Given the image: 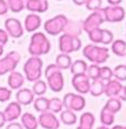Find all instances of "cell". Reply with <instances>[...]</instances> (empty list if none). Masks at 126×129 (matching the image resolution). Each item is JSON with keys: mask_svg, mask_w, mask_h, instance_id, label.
Returning <instances> with one entry per match:
<instances>
[{"mask_svg": "<svg viewBox=\"0 0 126 129\" xmlns=\"http://www.w3.org/2000/svg\"><path fill=\"white\" fill-rule=\"evenodd\" d=\"M25 80L26 78L22 74H20L19 71L13 70L8 76V86L11 90H18L23 86Z\"/></svg>", "mask_w": 126, "mask_h": 129, "instance_id": "ac0fdd59", "label": "cell"}, {"mask_svg": "<svg viewBox=\"0 0 126 129\" xmlns=\"http://www.w3.org/2000/svg\"><path fill=\"white\" fill-rule=\"evenodd\" d=\"M6 129H23L22 125L20 122H17V121H11L7 125Z\"/></svg>", "mask_w": 126, "mask_h": 129, "instance_id": "7bdbcfd3", "label": "cell"}, {"mask_svg": "<svg viewBox=\"0 0 126 129\" xmlns=\"http://www.w3.org/2000/svg\"><path fill=\"white\" fill-rule=\"evenodd\" d=\"M120 100H126V86L125 87H123V90H122V93H120V96L118 97Z\"/></svg>", "mask_w": 126, "mask_h": 129, "instance_id": "bcb514c9", "label": "cell"}, {"mask_svg": "<svg viewBox=\"0 0 126 129\" xmlns=\"http://www.w3.org/2000/svg\"><path fill=\"white\" fill-rule=\"evenodd\" d=\"M88 39L93 42V44H101V38H102V29L101 28H96L93 30L88 31Z\"/></svg>", "mask_w": 126, "mask_h": 129, "instance_id": "8d00e7d4", "label": "cell"}, {"mask_svg": "<svg viewBox=\"0 0 126 129\" xmlns=\"http://www.w3.org/2000/svg\"><path fill=\"white\" fill-rule=\"evenodd\" d=\"M72 64V59L70 57V55L68 53H62L57 56L55 58V66L58 67L61 70H66V69H70Z\"/></svg>", "mask_w": 126, "mask_h": 129, "instance_id": "603a6c76", "label": "cell"}, {"mask_svg": "<svg viewBox=\"0 0 126 129\" xmlns=\"http://www.w3.org/2000/svg\"><path fill=\"white\" fill-rule=\"evenodd\" d=\"M5 30L8 32L9 37L18 39L20 37H22L25 29L21 25L20 20H18L17 18H8L5 21Z\"/></svg>", "mask_w": 126, "mask_h": 129, "instance_id": "4fadbf2b", "label": "cell"}, {"mask_svg": "<svg viewBox=\"0 0 126 129\" xmlns=\"http://www.w3.org/2000/svg\"><path fill=\"white\" fill-rule=\"evenodd\" d=\"M87 0H73V4L76 6H83V5L86 4Z\"/></svg>", "mask_w": 126, "mask_h": 129, "instance_id": "7dc6e473", "label": "cell"}, {"mask_svg": "<svg viewBox=\"0 0 126 129\" xmlns=\"http://www.w3.org/2000/svg\"><path fill=\"white\" fill-rule=\"evenodd\" d=\"M82 47V41L79 37H73L62 34L59 38V49L62 53H70L79 51Z\"/></svg>", "mask_w": 126, "mask_h": 129, "instance_id": "5b68a950", "label": "cell"}, {"mask_svg": "<svg viewBox=\"0 0 126 129\" xmlns=\"http://www.w3.org/2000/svg\"><path fill=\"white\" fill-rule=\"evenodd\" d=\"M100 120L103 126L109 127V126H112L115 121V115L103 107V109L101 110V114H100Z\"/></svg>", "mask_w": 126, "mask_h": 129, "instance_id": "f546056e", "label": "cell"}, {"mask_svg": "<svg viewBox=\"0 0 126 129\" xmlns=\"http://www.w3.org/2000/svg\"><path fill=\"white\" fill-rule=\"evenodd\" d=\"M25 8L32 13L45 12L49 8L48 0H25Z\"/></svg>", "mask_w": 126, "mask_h": 129, "instance_id": "9a60e30c", "label": "cell"}, {"mask_svg": "<svg viewBox=\"0 0 126 129\" xmlns=\"http://www.w3.org/2000/svg\"><path fill=\"white\" fill-rule=\"evenodd\" d=\"M33 107L36 109V111L40 112V114L49 111V99L43 96H40L33 100Z\"/></svg>", "mask_w": 126, "mask_h": 129, "instance_id": "f1b7e54d", "label": "cell"}, {"mask_svg": "<svg viewBox=\"0 0 126 129\" xmlns=\"http://www.w3.org/2000/svg\"><path fill=\"white\" fill-rule=\"evenodd\" d=\"M104 108L107 109L108 111L113 112L115 115L122 109V101H120V99L118 97H112V98H109L108 100L106 101Z\"/></svg>", "mask_w": 126, "mask_h": 129, "instance_id": "83f0119b", "label": "cell"}, {"mask_svg": "<svg viewBox=\"0 0 126 129\" xmlns=\"http://www.w3.org/2000/svg\"><path fill=\"white\" fill-rule=\"evenodd\" d=\"M47 88H48V85H47V82L43 81V80H41V79H39V80H37V81H34V84H33V87H32V91H33V93H34V96H43L45 92H47Z\"/></svg>", "mask_w": 126, "mask_h": 129, "instance_id": "4dcf8cb0", "label": "cell"}, {"mask_svg": "<svg viewBox=\"0 0 126 129\" xmlns=\"http://www.w3.org/2000/svg\"><path fill=\"white\" fill-rule=\"evenodd\" d=\"M44 76L47 78V85L53 92H60L64 88V77L62 70L59 69L55 63L48 64L44 70Z\"/></svg>", "mask_w": 126, "mask_h": 129, "instance_id": "7a4b0ae2", "label": "cell"}, {"mask_svg": "<svg viewBox=\"0 0 126 129\" xmlns=\"http://www.w3.org/2000/svg\"><path fill=\"white\" fill-rule=\"evenodd\" d=\"M60 120L64 125L66 126H72L76 122V115L74 114V111L69 109H64L60 112Z\"/></svg>", "mask_w": 126, "mask_h": 129, "instance_id": "4316f807", "label": "cell"}, {"mask_svg": "<svg viewBox=\"0 0 126 129\" xmlns=\"http://www.w3.org/2000/svg\"><path fill=\"white\" fill-rule=\"evenodd\" d=\"M95 123V117L92 112H83L80 117V127L85 129H92Z\"/></svg>", "mask_w": 126, "mask_h": 129, "instance_id": "cb8c5ba5", "label": "cell"}, {"mask_svg": "<svg viewBox=\"0 0 126 129\" xmlns=\"http://www.w3.org/2000/svg\"><path fill=\"white\" fill-rule=\"evenodd\" d=\"M101 11L107 22H119L125 18V10L120 6H107L101 8Z\"/></svg>", "mask_w": 126, "mask_h": 129, "instance_id": "9c48e42d", "label": "cell"}, {"mask_svg": "<svg viewBox=\"0 0 126 129\" xmlns=\"http://www.w3.org/2000/svg\"><path fill=\"white\" fill-rule=\"evenodd\" d=\"M39 126L44 129H59L60 127V120L57 118L55 114L51 111H45L40 114L38 117Z\"/></svg>", "mask_w": 126, "mask_h": 129, "instance_id": "7c38bea8", "label": "cell"}, {"mask_svg": "<svg viewBox=\"0 0 126 129\" xmlns=\"http://www.w3.org/2000/svg\"><path fill=\"white\" fill-rule=\"evenodd\" d=\"M104 17L103 13H102L101 9L96 10V11H93L90 16H87V18L83 21V31L88 32L93 29L100 28V26L104 22Z\"/></svg>", "mask_w": 126, "mask_h": 129, "instance_id": "30bf717a", "label": "cell"}, {"mask_svg": "<svg viewBox=\"0 0 126 129\" xmlns=\"http://www.w3.org/2000/svg\"><path fill=\"white\" fill-rule=\"evenodd\" d=\"M21 105L18 104L17 101H12L10 103L5 109V116H6L7 121L11 122V121H16L18 118H20L21 116Z\"/></svg>", "mask_w": 126, "mask_h": 129, "instance_id": "2e32d148", "label": "cell"}, {"mask_svg": "<svg viewBox=\"0 0 126 129\" xmlns=\"http://www.w3.org/2000/svg\"><path fill=\"white\" fill-rule=\"evenodd\" d=\"M9 11V7L6 0H0V16H5Z\"/></svg>", "mask_w": 126, "mask_h": 129, "instance_id": "b9f144b4", "label": "cell"}, {"mask_svg": "<svg viewBox=\"0 0 126 129\" xmlns=\"http://www.w3.org/2000/svg\"><path fill=\"white\" fill-rule=\"evenodd\" d=\"M12 95V91L10 88L7 87H0V103H6L10 100Z\"/></svg>", "mask_w": 126, "mask_h": 129, "instance_id": "f35d334b", "label": "cell"}, {"mask_svg": "<svg viewBox=\"0 0 126 129\" xmlns=\"http://www.w3.org/2000/svg\"><path fill=\"white\" fill-rule=\"evenodd\" d=\"M86 75H87V77L90 78L91 80L100 79V66L96 64V63H93V64L87 66Z\"/></svg>", "mask_w": 126, "mask_h": 129, "instance_id": "e575fe53", "label": "cell"}, {"mask_svg": "<svg viewBox=\"0 0 126 129\" xmlns=\"http://www.w3.org/2000/svg\"><path fill=\"white\" fill-rule=\"evenodd\" d=\"M20 53L18 51L8 52L4 58L0 59V76H4L6 74H10L17 68L18 63L20 62Z\"/></svg>", "mask_w": 126, "mask_h": 129, "instance_id": "52a82bcc", "label": "cell"}, {"mask_svg": "<svg viewBox=\"0 0 126 129\" xmlns=\"http://www.w3.org/2000/svg\"><path fill=\"white\" fill-rule=\"evenodd\" d=\"M90 85H91V79L87 77L86 74L74 75L72 77V86L80 95L87 93L90 91Z\"/></svg>", "mask_w": 126, "mask_h": 129, "instance_id": "8fae6325", "label": "cell"}, {"mask_svg": "<svg viewBox=\"0 0 126 129\" xmlns=\"http://www.w3.org/2000/svg\"><path fill=\"white\" fill-rule=\"evenodd\" d=\"M86 69H87V63L86 61L82 60V59H77V60L73 61L70 67L72 75H81V74H86Z\"/></svg>", "mask_w": 126, "mask_h": 129, "instance_id": "484cf974", "label": "cell"}, {"mask_svg": "<svg viewBox=\"0 0 126 129\" xmlns=\"http://www.w3.org/2000/svg\"><path fill=\"white\" fill-rule=\"evenodd\" d=\"M63 101L60 98H51L49 99V111L53 114H58L63 110Z\"/></svg>", "mask_w": 126, "mask_h": 129, "instance_id": "1f68e13d", "label": "cell"}, {"mask_svg": "<svg viewBox=\"0 0 126 129\" xmlns=\"http://www.w3.org/2000/svg\"><path fill=\"white\" fill-rule=\"evenodd\" d=\"M104 87H105V81L101 79H94L91 80V85H90V91L93 97H100L104 93Z\"/></svg>", "mask_w": 126, "mask_h": 129, "instance_id": "7402d4cb", "label": "cell"}, {"mask_svg": "<svg viewBox=\"0 0 126 129\" xmlns=\"http://www.w3.org/2000/svg\"><path fill=\"white\" fill-rule=\"evenodd\" d=\"M83 56L92 63L102 64L109 58V50L107 47H100L96 44L86 45L83 48Z\"/></svg>", "mask_w": 126, "mask_h": 129, "instance_id": "3957f363", "label": "cell"}, {"mask_svg": "<svg viewBox=\"0 0 126 129\" xmlns=\"http://www.w3.org/2000/svg\"><path fill=\"white\" fill-rule=\"evenodd\" d=\"M59 1H61V0H59Z\"/></svg>", "mask_w": 126, "mask_h": 129, "instance_id": "f5cc1de1", "label": "cell"}, {"mask_svg": "<svg viewBox=\"0 0 126 129\" xmlns=\"http://www.w3.org/2000/svg\"><path fill=\"white\" fill-rule=\"evenodd\" d=\"M51 49L50 40L43 32H34L31 36L30 44L28 47V51L33 57H40V56L47 55Z\"/></svg>", "mask_w": 126, "mask_h": 129, "instance_id": "6da1fadb", "label": "cell"}, {"mask_svg": "<svg viewBox=\"0 0 126 129\" xmlns=\"http://www.w3.org/2000/svg\"><path fill=\"white\" fill-rule=\"evenodd\" d=\"M111 129H126V127L120 126V125H116V126H114V127H112Z\"/></svg>", "mask_w": 126, "mask_h": 129, "instance_id": "c3c4849f", "label": "cell"}, {"mask_svg": "<svg viewBox=\"0 0 126 129\" xmlns=\"http://www.w3.org/2000/svg\"><path fill=\"white\" fill-rule=\"evenodd\" d=\"M63 106L65 109L72 110V111H81L84 109L86 100L82 95L80 93H73V92H68L65 93L63 98Z\"/></svg>", "mask_w": 126, "mask_h": 129, "instance_id": "ba28073f", "label": "cell"}, {"mask_svg": "<svg viewBox=\"0 0 126 129\" xmlns=\"http://www.w3.org/2000/svg\"><path fill=\"white\" fill-rule=\"evenodd\" d=\"M42 67H43L42 59L40 57L31 56L23 64L25 78L30 82H34L39 80L42 76Z\"/></svg>", "mask_w": 126, "mask_h": 129, "instance_id": "277c9868", "label": "cell"}, {"mask_svg": "<svg viewBox=\"0 0 126 129\" xmlns=\"http://www.w3.org/2000/svg\"><path fill=\"white\" fill-rule=\"evenodd\" d=\"M112 51L114 55L118 57H125L126 56V41L122 39H116L112 42Z\"/></svg>", "mask_w": 126, "mask_h": 129, "instance_id": "d4e9b609", "label": "cell"}, {"mask_svg": "<svg viewBox=\"0 0 126 129\" xmlns=\"http://www.w3.org/2000/svg\"><path fill=\"white\" fill-rule=\"evenodd\" d=\"M113 78V69L107 66L100 67V79L103 81H108Z\"/></svg>", "mask_w": 126, "mask_h": 129, "instance_id": "d590c367", "label": "cell"}, {"mask_svg": "<svg viewBox=\"0 0 126 129\" xmlns=\"http://www.w3.org/2000/svg\"><path fill=\"white\" fill-rule=\"evenodd\" d=\"M113 77L118 81H126V64H117L113 69Z\"/></svg>", "mask_w": 126, "mask_h": 129, "instance_id": "d6a6232c", "label": "cell"}, {"mask_svg": "<svg viewBox=\"0 0 126 129\" xmlns=\"http://www.w3.org/2000/svg\"><path fill=\"white\" fill-rule=\"evenodd\" d=\"M68 20L69 19L64 15H58L53 18H50L44 22V30L50 36H58L63 32Z\"/></svg>", "mask_w": 126, "mask_h": 129, "instance_id": "8992f818", "label": "cell"}, {"mask_svg": "<svg viewBox=\"0 0 126 129\" xmlns=\"http://www.w3.org/2000/svg\"><path fill=\"white\" fill-rule=\"evenodd\" d=\"M7 4L12 12H20L25 9V0H7Z\"/></svg>", "mask_w": 126, "mask_h": 129, "instance_id": "836d02e7", "label": "cell"}, {"mask_svg": "<svg viewBox=\"0 0 126 129\" xmlns=\"http://www.w3.org/2000/svg\"><path fill=\"white\" fill-rule=\"evenodd\" d=\"M114 41V35L112 31L107 30V29H102V38H101V44L106 46L109 45Z\"/></svg>", "mask_w": 126, "mask_h": 129, "instance_id": "74e56055", "label": "cell"}, {"mask_svg": "<svg viewBox=\"0 0 126 129\" xmlns=\"http://www.w3.org/2000/svg\"><path fill=\"white\" fill-rule=\"evenodd\" d=\"M76 129H85V128H83V127H80V126H79V127H77Z\"/></svg>", "mask_w": 126, "mask_h": 129, "instance_id": "816d5d0a", "label": "cell"}, {"mask_svg": "<svg viewBox=\"0 0 126 129\" xmlns=\"http://www.w3.org/2000/svg\"><path fill=\"white\" fill-rule=\"evenodd\" d=\"M96 129H109V128H108V127H106V126H103V125H102L101 127H97Z\"/></svg>", "mask_w": 126, "mask_h": 129, "instance_id": "f907efd6", "label": "cell"}, {"mask_svg": "<svg viewBox=\"0 0 126 129\" xmlns=\"http://www.w3.org/2000/svg\"><path fill=\"white\" fill-rule=\"evenodd\" d=\"M16 99H17V103L20 104L21 106H29L30 104L33 103L34 93L29 88H20L17 91Z\"/></svg>", "mask_w": 126, "mask_h": 129, "instance_id": "e0dca14e", "label": "cell"}, {"mask_svg": "<svg viewBox=\"0 0 126 129\" xmlns=\"http://www.w3.org/2000/svg\"><path fill=\"white\" fill-rule=\"evenodd\" d=\"M83 31V21L82 20H68L65 28L63 30V34L70 35L73 37H80V35Z\"/></svg>", "mask_w": 126, "mask_h": 129, "instance_id": "d6986e66", "label": "cell"}, {"mask_svg": "<svg viewBox=\"0 0 126 129\" xmlns=\"http://www.w3.org/2000/svg\"><path fill=\"white\" fill-rule=\"evenodd\" d=\"M87 10L90 11H96V10H100L102 7V0H87L86 4H85Z\"/></svg>", "mask_w": 126, "mask_h": 129, "instance_id": "ab89813d", "label": "cell"}, {"mask_svg": "<svg viewBox=\"0 0 126 129\" xmlns=\"http://www.w3.org/2000/svg\"><path fill=\"white\" fill-rule=\"evenodd\" d=\"M9 40V35L5 29H0V46H5Z\"/></svg>", "mask_w": 126, "mask_h": 129, "instance_id": "60d3db41", "label": "cell"}, {"mask_svg": "<svg viewBox=\"0 0 126 129\" xmlns=\"http://www.w3.org/2000/svg\"><path fill=\"white\" fill-rule=\"evenodd\" d=\"M7 122L6 116H5V112L4 111H0V128H2Z\"/></svg>", "mask_w": 126, "mask_h": 129, "instance_id": "ee69618b", "label": "cell"}, {"mask_svg": "<svg viewBox=\"0 0 126 129\" xmlns=\"http://www.w3.org/2000/svg\"><path fill=\"white\" fill-rule=\"evenodd\" d=\"M21 125L25 129H38V118L31 112H26L21 116Z\"/></svg>", "mask_w": 126, "mask_h": 129, "instance_id": "44dd1931", "label": "cell"}, {"mask_svg": "<svg viewBox=\"0 0 126 129\" xmlns=\"http://www.w3.org/2000/svg\"><path fill=\"white\" fill-rule=\"evenodd\" d=\"M2 53H4V46H0V57L2 56Z\"/></svg>", "mask_w": 126, "mask_h": 129, "instance_id": "681fc988", "label": "cell"}, {"mask_svg": "<svg viewBox=\"0 0 126 129\" xmlns=\"http://www.w3.org/2000/svg\"><path fill=\"white\" fill-rule=\"evenodd\" d=\"M41 18L39 17L37 13H29L25 19V29L28 32H33L38 30L41 26Z\"/></svg>", "mask_w": 126, "mask_h": 129, "instance_id": "ffe728a7", "label": "cell"}, {"mask_svg": "<svg viewBox=\"0 0 126 129\" xmlns=\"http://www.w3.org/2000/svg\"><path fill=\"white\" fill-rule=\"evenodd\" d=\"M123 87L122 82L118 81L117 79H111L108 81H105V87H104V93L108 97H119L122 93Z\"/></svg>", "mask_w": 126, "mask_h": 129, "instance_id": "5bb4252c", "label": "cell"}, {"mask_svg": "<svg viewBox=\"0 0 126 129\" xmlns=\"http://www.w3.org/2000/svg\"><path fill=\"white\" fill-rule=\"evenodd\" d=\"M109 6H119V4L122 2V0H107Z\"/></svg>", "mask_w": 126, "mask_h": 129, "instance_id": "f6af8a7d", "label": "cell"}]
</instances>
